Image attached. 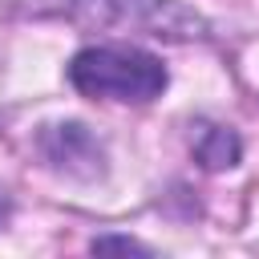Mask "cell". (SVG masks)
<instances>
[{
    "mask_svg": "<svg viewBox=\"0 0 259 259\" xmlns=\"http://www.w3.org/2000/svg\"><path fill=\"white\" fill-rule=\"evenodd\" d=\"M89 251L93 255H101V251H130V255H154L146 243H138V239H125V235H97L93 243H89Z\"/></svg>",
    "mask_w": 259,
    "mask_h": 259,
    "instance_id": "obj_5",
    "label": "cell"
},
{
    "mask_svg": "<svg viewBox=\"0 0 259 259\" xmlns=\"http://www.w3.org/2000/svg\"><path fill=\"white\" fill-rule=\"evenodd\" d=\"M8 214H12V198H8V190L0 186V227L8 223Z\"/></svg>",
    "mask_w": 259,
    "mask_h": 259,
    "instance_id": "obj_6",
    "label": "cell"
},
{
    "mask_svg": "<svg viewBox=\"0 0 259 259\" xmlns=\"http://www.w3.org/2000/svg\"><path fill=\"white\" fill-rule=\"evenodd\" d=\"M65 73L81 97L121 101V105H146L162 97L170 85L166 65L138 45H89L73 53Z\"/></svg>",
    "mask_w": 259,
    "mask_h": 259,
    "instance_id": "obj_2",
    "label": "cell"
},
{
    "mask_svg": "<svg viewBox=\"0 0 259 259\" xmlns=\"http://www.w3.org/2000/svg\"><path fill=\"white\" fill-rule=\"evenodd\" d=\"M32 150L36 158L61 174V178H73V182H97L105 178L109 170V154H105V142L77 117H65V121H45L36 134H32Z\"/></svg>",
    "mask_w": 259,
    "mask_h": 259,
    "instance_id": "obj_3",
    "label": "cell"
},
{
    "mask_svg": "<svg viewBox=\"0 0 259 259\" xmlns=\"http://www.w3.org/2000/svg\"><path fill=\"white\" fill-rule=\"evenodd\" d=\"M190 150H194V162L202 166V170H231V166H239V158H243V138L231 130V125H214V121H198L194 125V142H190Z\"/></svg>",
    "mask_w": 259,
    "mask_h": 259,
    "instance_id": "obj_4",
    "label": "cell"
},
{
    "mask_svg": "<svg viewBox=\"0 0 259 259\" xmlns=\"http://www.w3.org/2000/svg\"><path fill=\"white\" fill-rule=\"evenodd\" d=\"M16 12L69 20L85 32L150 36L162 45H190L210 36V20L186 0H16Z\"/></svg>",
    "mask_w": 259,
    "mask_h": 259,
    "instance_id": "obj_1",
    "label": "cell"
}]
</instances>
